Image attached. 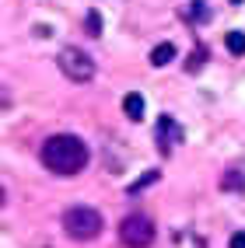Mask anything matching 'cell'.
<instances>
[{
  "label": "cell",
  "instance_id": "obj_9",
  "mask_svg": "<svg viewBox=\"0 0 245 248\" xmlns=\"http://www.w3.org/2000/svg\"><path fill=\"white\" fill-rule=\"evenodd\" d=\"M203 63H207V49H203V46H196L193 53H189V60H186V70H189V74H200V70H203Z\"/></svg>",
  "mask_w": 245,
  "mask_h": 248
},
{
  "label": "cell",
  "instance_id": "obj_8",
  "mask_svg": "<svg viewBox=\"0 0 245 248\" xmlns=\"http://www.w3.org/2000/svg\"><path fill=\"white\" fill-rule=\"evenodd\" d=\"M221 189H224V192H242V189H245V175H242V171H228V175L221 178Z\"/></svg>",
  "mask_w": 245,
  "mask_h": 248
},
{
  "label": "cell",
  "instance_id": "obj_3",
  "mask_svg": "<svg viewBox=\"0 0 245 248\" xmlns=\"http://www.w3.org/2000/svg\"><path fill=\"white\" fill-rule=\"evenodd\" d=\"M56 67H60V74L67 77V80H74V84H88V80L95 77V60L84 53V49H77V46L60 49Z\"/></svg>",
  "mask_w": 245,
  "mask_h": 248
},
{
  "label": "cell",
  "instance_id": "obj_11",
  "mask_svg": "<svg viewBox=\"0 0 245 248\" xmlns=\"http://www.w3.org/2000/svg\"><path fill=\"white\" fill-rule=\"evenodd\" d=\"M84 25H88V35H91V39H98V35H102V18H98V11H88Z\"/></svg>",
  "mask_w": 245,
  "mask_h": 248
},
{
  "label": "cell",
  "instance_id": "obj_5",
  "mask_svg": "<svg viewBox=\"0 0 245 248\" xmlns=\"http://www.w3.org/2000/svg\"><path fill=\"white\" fill-rule=\"evenodd\" d=\"M154 137H158V151H161V154H168L172 147L182 140V129H179V123L172 119V115H161L158 126H154Z\"/></svg>",
  "mask_w": 245,
  "mask_h": 248
},
{
  "label": "cell",
  "instance_id": "obj_2",
  "mask_svg": "<svg viewBox=\"0 0 245 248\" xmlns=\"http://www.w3.org/2000/svg\"><path fill=\"white\" fill-rule=\"evenodd\" d=\"M63 231L74 241H95L102 234V213L91 206H70L63 213Z\"/></svg>",
  "mask_w": 245,
  "mask_h": 248
},
{
  "label": "cell",
  "instance_id": "obj_4",
  "mask_svg": "<svg viewBox=\"0 0 245 248\" xmlns=\"http://www.w3.org/2000/svg\"><path fill=\"white\" fill-rule=\"evenodd\" d=\"M119 238H123V245H130V248H147V245L154 241V224H151V217H144V213H130V217H123Z\"/></svg>",
  "mask_w": 245,
  "mask_h": 248
},
{
  "label": "cell",
  "instance_id": "obj_1",
  "mask_svg": "<svg viewBox=\"0 0 245 248\" xmlns=\"http://www.w3.org/2000/svg\"><path fill=\"white\" fill-rule=\"evenodd\" d=\"M39 157H42V164H46L53 175L70 178V175H77V171L88 164L91 154H88V143L81 140V137H74V133H56V137H49V140L42 143Z\"/></svg>",
  "mask_w": 245,
  "mask_h": 248
},
{
  "label": "cell",
  "instance_id": "obj_15",
  "mask_svg": "<svg viewBox=\"0 0 245 248\" xmlns=\"http://www.w3.org/2000/svg\"><path fill=\"white\" fill-rule=\"evenodd\" d=\"M231 4H242V0H231Z\"/></svg>",
  "mask_w": 245,
  "mask_h": 248
},
{
  "label": "cell",
  "instance_id": "obj_6",
  "mask_svg": "<svg viewBox=\"0 0 245 248\" xmlns=\"http://www.w3.org/2000/svg\"><path fill=\"white\" fill-rule=\"evenodd\" d=\"M175 60V46L172 42H161L151 49V67H168V63Z\"/></svg>",
  "mask_w": 245,
  "mask_h": 248
},
{
  "label": "cell",
  "instance_id": "obj_12",
  "mask_svg": "<svg viewBox=\"0 0 245 248\" xmlns=\"http://www.w3.org/2000/svg\"><path fill=\"white\" fill-rule=\"evenodd\" d=\"M189 18H196V21H207V18H210L207 0H193V4H189Z\"/></svg>",
  "mask_w": 245,
  "mask_h": 248
},
{
  "label": "cell",
  "instance_id": "obj_14",
  "mask_svg": "<svg viewBox=\"0 0 245 248\" xmlns=\"http://www.w3.org/2000/svg\"><path fill=\"white\" fill-rule=\"evenodd\" d=\"M231 248H245V231H238V234H231Z\"/></svg>",
  "mask_w": 245,
  "mask_h": 248
},
{
  "label": "cell",
  "instance_id": "obj_13",
  "mask_svg": "<svg viewBox=\"0 0 245 248\" xmlns=\"http://www.w3.org/2000/svg\"><path fill=\"white\" fill-rule=\"evenodd\" d=\"M154 182H158V171H147L140 182H133V186H130V196H137L140 189H147V186H154Z\"/></svg>",
  "mask_w": 245,
  "mask_h": 248
},
{
  "label": "cell",
  "instance_id": "obj_10",
  "mask_svg": "<svg viewBox=\"0 0 245 248\" xmlns=\"http://www.w3.org/2000/svg\"><path fill=\"white\" fill-rule=\"evenodd\" d=\"M228 53H231V56H245V35H242V31H228Z\"/></svg>",
  "mask_w": 245,
  "mask_h": 248
},
{
  "label": "cell",
  "instance_id": "obj_7",
  "mask_svg": "<svg viewBox=\"0 0 245 248\" xmlns=\"http://www.w3.org/2000/svg\"><path fill=\"white\" fill-rule=\"evenodd\" d=\"M144 108H147V105H144V94L133 91V94H126V98H123V112H126V119H144Z\"/></svg>",
  "mask_w": 245,
  "mask_h": 248
}]
</instances>
